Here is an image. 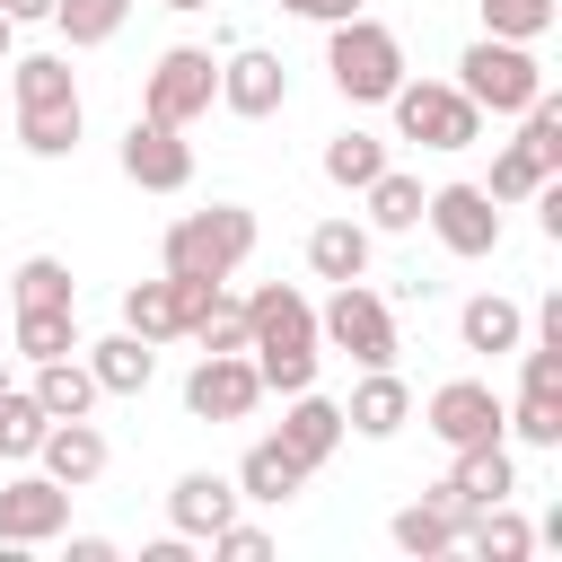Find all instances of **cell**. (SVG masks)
<instances>
[{"label":"cell","mask_w":562,"mask_h":562,"mask_svg":"<svg viewBox=\"0 0 562 562\" xmlns=\"http://www.w3.org/2000/svg\"><path fill=\"white\" fill-rule=\"evenodd\" d=\"M342 422H351L360 439H395V430L413 422V386H404L395 369H360V386H351Z\"/></svg>","instance_id":"obj_23"},{"label":"cell","mask_w":562,"mask_h":562,"mask_svg":"<svg viewBox=\"0 0 562 562\" xmlns=\"http://www.w3.org/2000/svg\"><path fill=\"white\" fill-rule=\"evenodd\" d=\"M360 193H369V228H386V237L422 228V176H395V167H378Z\"/></svg>","instance_id":"obj_30"},{"label":"cell","mask_w":562,"mask_h":562,"mask_svg":"<svg viewBox=\"0 0 562 562\" xmlns=\"http://www.w3.org/2000/svg\"><path fill=\"white\" fill-rule=\"evenodd\" d=\"M501 422H509L527 448H562V395H527V386H518V404H501Z\"/></svg>","instance_id":"obj_37"},{"label":"cell","mask_w":562,"mask_h":562,"mask_svg":"<svg viewBox=\"0 0 562 562\" xmlns=\"http://www.w3.org/2000/svg\"><path fill=\"white\" fill-rule=\"evenodd\" d=\"M79 360H88L97 395H140V386L158 378V342H140V334H105V342H79Z\"/></svg>","instance_id":"obj_22"},{"label":"cell","mask_w":562,"mask_h":562,"mask_svg":"<svg viewBox=\"0 0 562 562\" xmlns=\"http://www.w3.org/2000/svg\"><path fill=\"white\" fill-rule=\"evenodd\" d=\"M70 562H114V536H70Z\"/></svg>","instance_id":"obj_43"},{"label":"cell","mask_w":562,"mask_h":562,"mask_svg":"<svg viewBox=\"0 0 562 562\" xmlns=\"http://www.w3.org/2000/svg\"><path fill=\"white\" fill-rule=\"evenodd\" d=\"M9 386H18V378H9V360H0V395H9Z\"/></svg>","instance_id":"obj_46"},{"label":"cell","mask_w":562,"mask_h":562,"mask_svg":"<svg viewBox=\"0 0 562 562\" xmlns=\"http://www.w3.org/2000/svg\"><path fill=\"white\" fill-rule=\"evenodd\" d=\"M474 9H483V35H509V44L553 35V0H474Z\"/></svg>","instance_id":"obj_35"},{"label":"cell","mask_w":562,"mask_h":562,"mask_svg":"<svg viewBox=\"0 0 562 562\" xmlns=\"http://www.w3.org/2000/svg\"><path fill=\"white\" fill-rule=\"evenodd\" d=\"M246 360H255L263 395H299V386H316V360H325V351L307 342V351H246Z\"/></svg>","instance_id":"obj_38"},{"label":"cell","mask_w":562,"mask_h":562,"mask_svg":"<svg viewBox=\"0 0 562 562\" xmlns=\"http://www.w3.org/2000/svg\"><path fill=\"white\" fill-rule=\"evenodd\" d=\"M395 132L404 140H422V149H474L483 140V114H474V97L457 88V79H395Z\"/></svg>","instance_id":"obj_5"},{"label":"cell","mask_w":562,"mask_h":562,"mask_svg":"<svg viewBox=\"0 0 562 562\" xmlns=\"http://www.w3.org/2000/svg\"><path fill=\"white\" fill-rule=\"evenodd\" d=\"M193 342H202V351H246V299H228V290H220V307L193 325Z\"/></svg>","instance_id":"obj_39"},{"label":"cell","mask_w":562,"mask_h":562,"mask_svg":"<svg viewBox=\"0 0 562 562\" xmlns=\"http://www.w3.org/2000/svg\"><path fill=\"white\" fill-rule=\"evenodd\" d=\"M123 176H132L140 193H184V184H193V140H184L176 123L132 114V132H123Z\"/></svg>","instance_id":"obj_11"},{"label":"cell","mask_w":562,"mask_h":562,"mask_svg":"<svg viewBox=\"0 0 562 562\" xmlns=\"http://www.w3.org/2000/svg\"><path fill=\"white\" fill-rule=\"evenodd\" d=\"M61 527H70V492H61L44 465L0 483V544H9V553H26V544H53Z\"/></svg>","instance_id":"obj_10"},{"label":"cell","mask_w":562,"mask_h":562,"mask_svg":"<svg viewBox=\"0 0 562 562\" xmlns=\"http://www.w3.org/2000/svg\"><path fill=\"white\" fill-rule=\"evenodd\" d=\"M9 307H79L70 263H61V255H26V263L9 272Z\"/></svg>","instance_id":"obj_31"},{"label":"cell","mask_w":562,"mask_h":562,"mask_svg":"<svg viewBox=\"0 0 562 562\" xmlns=\"http://www.w3.org/2000/svg\"><path fill=\"white\" fill-rule=\"evenodd\" d=\"M457 88L474 97V114H527L544 97V61L536 44H509V35H474L457 53Z\"/></svg>","instance_id":"obj_3"},{"label":"cell","mask_w":562,"mask_h":562,"mask_svg":"<svg viewBox=\"0 0 562 562\" xmlns=\"http://www.w3.org/2000/svg\"><path fill=\"white\" fill-rule=\"evenodd\" d=\"M272 439H281V448H290V457H299V465L316 474V465H325V457H334V448L351 439V422H342V404H334V395H316V386H299Z\"/></svg>","instance_id":"obj_15"},{"label":"cell","mask_w":562,"mask_h":562,"mask_svg":"<svg viewBox=\"0 0 562 562\" xmlns=\"http://www.w3.org/2000/svg\"><path fill=\"white\" fill-rule=\"evenodd\" d=\"M465 553H483V562H527L536 553V527L509 509V501H492V509H465V536H457Z\"/></svg>","instance_id":"obj_26"},{"label":"cell","mask_w":562,"mask_h":562,"mask_svg":"<svg viewBox=\"0 0 562 562\" xmlns=\"http://www.w3.org/2000/svg\"><path fill=\"white\" fill-rule=\"evenodd\" d=\"M255 404H263V378H255L246 351H202L193 360V378H184V413L193 422H246Z\"/></svg>","instance_id":"obj_8"},{"label":"cell","mask_w":562,"mask_h":562,"mask_svg":"<svg viewBox=\"0 0 562 562\" xmlns=\"http://www.w3.org/2000/svg\"><path fill=\"white\" fill-rule=\"evenodd\" d=\"M422 422L439 430V448H492V439H509V422H501V395H492L483 378H448V386H430Z\"/></svg>","instance_id":"obj_9"},{"label":"cell","mask_w":562,"mask_h":562,"mask_svg":"<svg viewBox=\"0 0 562 562\" xmlns=\"http://www.w3.org/2000/svg\"><path fill=\"white\" fill-rule=\"evenodd\" d=\"M307 342H316V307H307V290L263 281V290L246 299V351H307Z\"/></svg>","instance_id":"obj_13"},{"label":"cell","mask_w":562,"mask_h":562,"mask_svg":"<svg viewBox=\"0 0 562 562\" xmlns=\"http://www.w3.org/2000/svg\"><path fill=\"white\" fill-rule=\"evenodd\" d=\"M220 105H228L237 123L281 114V105H290V61H281V53H263V44L228 53V61H220Z\"/></svg>","instance_id":"obj_12"},{"label":"cell","mask_w":562,"mask_h":562,"mask_svg":"<svg viewBox=\"0 0 562 562\" xmlns=\"http://www.w3.org/2000/svg\"><path fill=\"white\" fill-rule=\"evenodd\" d=\"M325 70H334V97H351V105H386L395 79H404V35L351 9V18L325 26Z\"/></svg>","instance_id":"obj_2"},{"label":"cell","mask_w":562,"mask_h":562,"mask_svg":"<svg viewBox=\"0 0 562 562\" xmlns=\"http://www.w3.org/2000/svg\"><path fill=\"white\" fill-rule=\"evenodd\" d=\"M369 246H378V228H360V220H316V228H307V272H316V281H369Z\"/></svg>","instance_id":"obj_24"},{"label":"cell","mask_w":562,"mask_h":562,"mask_svg":"<svg viewBox=\"0 0 562 562\" xmlns=\"http://www.w3.org/2000/svg\"><path fill=\"white\" fill-rule=\"evenodd\" d=\"M378 167H386V140H378V132H360V123H351V132H334V140H325V184L360 193Z\"/></svg>","instance_id":"obj_32"},{"label":"cell","mask_w":562,"mask_h":562,"mask_svg":"<svg viewBox=\"0 0 562 562\" xmlns=\"http://www.w3.org/2000/svg\"><path fill=\"white\" fill-rule=\"evenodd\" d=\"M386 536H395V553H413V562H430V553H457V536H465V501H448V492L430 483L422 501H404V509L386 518Z\"/></svg>","instance_id":"obj_16"},{"label":"cell","mask_w":562,"mask_h":562,"mask_svg":"<svg viewBox=\"0 0 562 562\" xmlns=\"http://www.w3.org/2000/svg\"><path fill=\"white\" fill-rule=\"evenodd\" d=\"M167 9H211V0H167Z\"/></svg>","instance_id":"obj_45"},{"label":"cell","mask_w":562,"mask_h":562,"mask_svg":"<svg viewBox=\"0 0 562 562\" xmlns=\"http://www.w3.org/2000/svg\"><path fill=\"white\" fill-rule=\"evenodd\" d=\"M457 465L439 474V492L448 501H465V509H492V501H509L518 492V457H509V439H492V448H448Z\"/></svg>","instance_id":"obj_17"},{"label":"cell","mask_w":562,"mask_h":562,"mask_svg":"<svg viewBox=\"0 0 562 562\" xmlns=\"http://www.w3.org/2000/svg\"><path fill=\"white\" fill-rule=\"evenodd\" d=\"M536 184H544V158H536L527 140H501V158H492V184H483V193H492V202H527Z\"/></svg>","instance_id":"obj_36"},{"label":"cell","mask_w":562,"mask_h":562,"mask_svg":"<svg viewBox=\"0 0 562 562\" xmlns=\"http://www.w3.org/2000/svg\"><path fill=\"white\" fill-rule=\"evenodd\" d=\"M228 483H237V501H255V509H281V501H299V492H307V465H299L281 439H255V448L237 457V474H228Z\"/></svg>","instance_id":"obj_20"},{"label":"cell","mask_w":562,"mask_h":562,"mask_svg":"<svg viewBox=\"0 0 562 562\" xmlns=\"http://www.w3.org/2000/svg\"><path fill=\"white\" fill-rule=\"evenodd\" d=\"M123 18H132V0H53V26H61V44H70V53L114 44V35H123Z\"/></svg>","instance_id":"obj_29"},{"label":"cell","mask_w":562,"mask_h":562,"mask_svg":"<svg viewBox=\"0 0 562 562\" xmlns=\"http://www.w3.org/2000/svg\"><path fill=\"white\" fill-rule=\"evenodd\" d=\"M9 342L18 360H61L79 351V307H9Z\"/></svg>","instance_id":"obj_27"},{"label":"cell","mask_w":562,"mask_h":562,"mask_svg":"<svg viewBox=\"0 0 562 562\" xmlns=\"http://www.w3.org/2000/svg\"><path fill=\"white\" fill-rule=\"evenodd\" d=\"M316 342L342 351L351 369H395V307L369 281H334V299L316 307Z\"/></svg>","instance_id":"obj_4"},{"label":"cell","mask_w":562,"mask_h":562,"mask_svg":"<svg viewBox=\"0 0 562 562\" xmlns=\"http://www.w3.org/2000/svg\"><path fill=\"white\" fill-rule=\"evenodd\" d=\"M220 105V61L202 53V44H167L158 61H149V88H140V114L149 123H202Z\"/></svg>","instance_id":"obj_6"},{"label":"cell","mask_w":562,"mask_h":562,"mask_svg":"<svg viewBox=\"0 0 562 562\" xmlns=\"http://www.w3.org/2000/svg\"><path fill=\"white\" fill-rule=\"evenodd\" d=\"M246 255H255V211H246V202L184 211V220H167V237H158V263H167L176 281H228Z\"/></svg>","instance_id":"obj_1"},{"label":"cell","mask_w":562,"mask_h":562,"mask_svg":"<svg viewBox=\"0 0 562 562\" xmlns=\"http://www.w3.org/2000/svg\"><path fill=\"white\" fill-rule=\"evenodd\" d=\"M202 544H211V553H228V562H263V553H272V536H263L255 518H228V527H211Z\"/></svg>","instance_id":"obj_40"},{"label":"cell","mask_w":562,"mask_h":562,"mask_svg":"<svg viewBox=\"0 0 562 562\" xmlns=\"http://www.w3.org/2000/svg\"><path fill=\"white\" fill-rule=\"evenodd\" d=\"M79 132H88V105H70V114H18V149L26 158H70Z\"/></svg>","instance_id":"obj_34"},{"label":"cell","mask_w":562,"mask_h":562,"mask_svg":"<svg viewBox=\"0 0 562 562\" xmlns=\"http://www.w3.org/2000/svg\"><path fill=\"white\" fill-rule=\"evenodd\" d=\"M123 334H140V342H176V334H184V281H176V272L132 281V290H123Z\"/></svg>","instance_id":"obj_25"},{"label":"cell","mask_w":562,"mask_h":562,"mask_svg":"<svg viewBox=\"0 0 562 562\" xmlns=\"http://www.w3.org/2000/svg\"><path fill=\"white\" fill-rule=\"evenodd\" d=\"M237 518V483L228 474H211V465H193V474H176V492H167V527L176 536H211V527H228Z\"/></svg>","instance_id":"obj_18"},{"label":"cell","mask_w":562,"mask_h":562,"mask_svg":"<svg viewBox=\"0 0 562 562\" xmlns=\"http://www.w3.org/2000/svg\"><path fill=\"white\" fill-rule=\"evenodd\" d=\"M105 457H114V448H105V430H97L88 413H70V422H44V439H35V465H44L61 492H88V483L105 474Z\"/></svg>","instance_id":"obj_14"},{"label":"cell","mask_w":562,"mask_h":562,"mask_svg":"<svg viewBox=\"0 0 562 562\" xmlns=\"http://www.w3.org/2000/svg\"><path fill=\"white\" fill-rule=\"evenodd\" d=\"M422 220H430V237H439L457 263H483V255L501 246V202H492L483 184H439V193H422Z\"/></svg>","instance_id":"obj_7"},{"label":"cell","mask_w":562,"mask_h":562,"mask_svg":"<svg viewBox=\"0 0 562 562\" xmlns=\"http://www.w3.org/2000/svg\"><path fill=\"white\" fill-rule=\"evenodd\" d=\"M0 18H18V26H53V0H0Z\"/></svg>","instance_id":"obj_42"},{"label":"cell","mask_w":562,"mask_h":562,"mask_svg":"<svg viewBox=\"0 0 562 562\" xmlns=\"http://www.w3.org/2000/svg\"><path fill=\"white\" fill-rule=\"evenodd\" d=\"M9 53H18V18H0V70H9Z\"/></svg>","instance_id":"obj_44"},{"label":"cell","mask_w":562,"mask_h":562,"mask_svg":"<svg viewBox=\"0 0 562 562\" xmlns=\"http://www.w3.org/2000/svg\"><path fill=\"white\" fill-rule=\"evenodd\" d=\"M9 97H18V114H70L79 79L61 53H9Z\"/></svg>","instance_id":"obj_21"},{"label":"cell","mask_w":562,"mask_h":562,"mask_svg":"<svg viewBox=\"0 0 562 562\" xmlns=\"http://www.w3.org/2000/svg\"><path fill=\"white\" fill-rule=\"evenodd\" d=\"M457 342H465V351H483V360H501V351H518V342H527V307H518L509 290H474V299L457 307Z\"/></svg>","instance_id":"obj_19"},{"label":"cell","mask_w":562,"mask_h":562,"mask_svg":"<svg viewBox=\"0 0 562 562\" xmlns=\"http://www.w3.org/2000/svg\"><path fill=\"white\" fill-rule=\"evenodd\" d=\"M272 9H290V18H316V26H334V18H351L360 0H272Z\"/></svg>","instance_id":"obj_41"},{"label":"cell","mask_w":562,"mask_h":562,"mask_svg":"<svg viewBox=\"0 0 562 562\" xmlns=\"http://www.w3.org/2000/svg\"><path fill=\"white\" fill-rule=\"evenodd\" d=\"M44 422H53V413H44L26 386H9V395H0V457H9V465H35V439H44Z\"/></svg>","instance_id":"obj_33"},{"label":"cell","mask_w":562,"mask_h":562,"mask_svg":"<svg viewBox=\"0 0 562 562\" xmlns=\"http://www.w3.org/2000/svg\"><path fill=\"white\" fill-rule=\"evenodd\" d=\"M53 422H70V413H97V378H88V360L79 351H61V360H35V386H26Z\"/></svg>","instance_id":"obj_28"}]
</instances>
